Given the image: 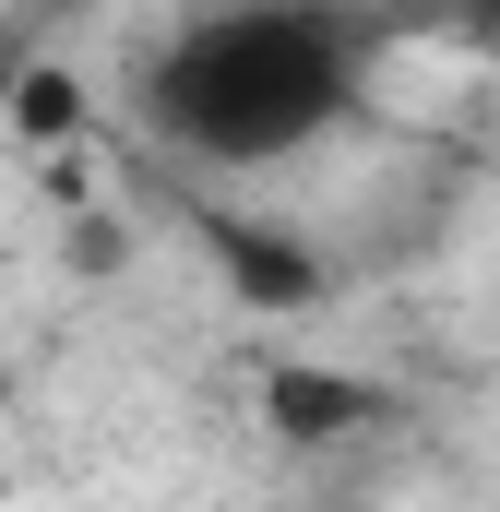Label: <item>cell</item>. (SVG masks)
Returning a JSON list of instances; mask_svg holds the SVG:
<instances>
[{
    "label": "cell",
    "mask_w": 500,
    "mask_h": 512,
    "mask_svg": "<svg viewBox=\"0 0 500 512\" xmlns=\"http://www.w3.org/2000/svg\"><path fill=\"white\" fill-rule=\"evenodd\" d=\"M143 131L215 179L298 167L358 108V24L334 12H191L143 48Z\"/></svg>",
    "instance_id": "6da1fadb"
},
{
    "label": "cell",
    "mask_w": 500,
    "mask_h": 512,
    "mask_svg": "<svg viewBox=\"0 0 500 512\" xmlns=\"http://www.w3.org/2000/svg\"><path fill=\"white\" fill-rule=\"evenodd\" d=\"M191 227H203V251L227 262V286H239L250 310H310L334 274H322V251H298L286 227H262V215H227V203H191Z\"/></svg>",
    "instance_id": "7a4b0ae2"
},
{
    "label": "cell",
    "mask_w": 500,
    "mask_h": 512,
    "mask_svg": "<svg viewBox=\"0 0 500 512\" xmlns=\"http://www.w3.org/2000/svg\"><path fill=\"white\" fill-rule=\"evenodd\" d=\"M262 405H274L286 441H346V429L370 417V382H346V370H274Z\"/></svg>",
    "instance_id": "3957f363"
},
{
    "label": "cell",
    "mask_w": 500,
    "mask_h": 512,
    "mask_svg": "<svg viewBox=\"0 0 500 512\" xmlns=\"http://www.w3.org/2000/svg\"><path fill=\"white\" fill-rule=\"evenodd\" d=\"M12 120H24V131H84V84H72V72H48V60H24Z\"/></svg>",
    "instance_id": "277c9868"
}]
</instances>
